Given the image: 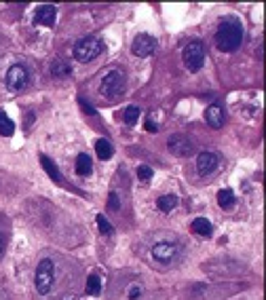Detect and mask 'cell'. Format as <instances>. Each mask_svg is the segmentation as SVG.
I'll list each match as a JSON object with an SVG mask.
<instances>
[{
	"mask_svg": "<svg viewBox=\"0 0 266 300\" xmlns=\"http://www.w3.org/2000/svg\"><path fill=\"white\" fill-rule=\"evenodd\" d=\"M122 93H125V76H122V72H118V70H110V72L101 78L99 95L106 99H116Z\"/></svg>",
	"mask_w": 266,
	"mask_h": 300,
	"instance_id": "obj_2",
	"label": "cell"
},
{
	"mask_svg": "<svg viewBox=\"0 0 266 300\" xmlns=\"http://www.w3.org/2000/svg\"><path fill=\"white\" fill-rule=\"evenodd\" d=\"M144 127H146V131H150V133H156V131H158L156 123H152V121H146V123H144Z\"/></svg>",
	"mask_w": 266,
	"mask_h": 300,
	"instance_id": "obj_28",
	"label": "cell"
},
{
	"mask_svg": "<svg viewBox=\"0 0 266 300\" xmlns=\"http://www.w3.org/2000/svg\"><path fill=\"white\" fill-rule=\"evenodd\" d=\"M182 59L190 72H199L205 64V45L199 41H190L182 51Z\"/></svg>",
	"mask_w": 266,
	"mask_h": 300,
	"instance_id": "obj_5",
	"label": "cell"
},
{
	"mask_svg": "<svg viewBox=\"0 0 266 300\" xmlns=\"http://www.w3.org/2000/svg\"><path fill=\"white\" fill-rule=\"evenodd\" d=\"M93 163H91V158H89V154H78L76 156V173L78 175H91V171H93V167H91Z\"/></svg>",
	"mask_w": 266,
	"mask_h": 300,
	"instance_id": "obj_16",
	"label": "cell"
},
{
	"mask_svg": "<svg viewBox=\"0 0 266 300\" xmlns=\"http://www.w3.org/2000/svg\"><path fill=\"white\" fill-rule=\"evenodd\" d=\"M95 152H97V156L101 158V161H108V158H112V154H114V148H112V144L108 142V139H97L95 142Z\"/></svg>",
	"mask_w": 266,
	"mask_h": 300,
	"instance_id": "obj_15",
	"label": "cell"
},
{
	"mask_svg": "<svg viewBox=\"0 0 266 300\" xmlns=\"http://www.w3.org/2000/svg\"><path fill=\"white\" fill-rule=\"evenodd\" d=\"M13 131H15V123L7 114L0 112V133L9 137V135H13Z\"/></svg>",
	"mask_w": 266,
	"mask_h": 300,
	"instance_id": "obj_22",
	"label": "cell"
},
{
	"mask_svg": "<svg viewBox=\"0 0 266 300\" xmlns=\"http://www.w3.org/2000/svg\"><path fill=\"white\" fill-rule=\"evenodd\" d=\"M3 252H5V239H3V235H0V256H3Z\"/></svg>",
	"mask_w": 266,
	"mask_h": 300,
	"instance_id": "obj_29",
	"label": "cell"
},
{
	"mask_svg": "<svg viewBox=\"0 0 266 300\" xmlns=\"http://www.w3.org/2000/svg\"><path fill=\"white\" fill-rule=\"evenodd\" d=\"M5 83L11 91L15 93H19L24 91L28 83H30V74H28V70L22 66V64H13L9 70H7V76H5Z\"/></svg>",
	"mask_w": 266,
	"mask_h": 300,
	"instance_id": "obj_6",
	"label": "cell"
},
{
	"mask_svg": "<svg viewBox=\"0 0 266 300\" xmlns=\"http://www.w3.org/2000/svg\"><path fill=\"white\" fill-rule=\"evenodd\" d=\"M158 43L154 36H150V34H139V36L133 38V45H131V51H133V55L137 57H150L152 53L156 51Z\"/></svg>",
	"mask_w": 266,
	"mask_h": 300,
	"instance_id": "obj_8",
	"label": "cell"
},
{
	"mask_svg": "<svg viewBox=\"0 0 266 300\" xmlns=\"http://www.w3.org/2000/svg\"><path fill=\"white\" fill-rule=\"evenodd\" d=\"M53 281H55V267H53L51 258H43L38 262L36 269V277H34V286H36V292L40 296H47L53 288Z\"/></svg>",
	"mask_w": 266,
	"mask_h": 300,
	"instance_id": "obj_3",
	"label": "cell"
},
{
	"mask_svg": "<svg viewBox=\"0 0 266 300\" xmlns=\"http://www.w3.org/2000/svg\"><path fill=\"white\" fill-rule=\"evenodd\" d=\"M55 17H57V9L55 7H53V5H43V7H38L36 15H34V24L51 28L53 24H55Z\"/></svg>",
	"mask_w": 266,
	"mask_h": 300,
	"instance_id": "obj_12",
	"label": "cell"
},
{
	"mask_svg": "<svg viewBox=\"0 0 266 300\" xmlns=\"http://www.w3.org/2000/svg\"><path fill=\"white\" fill-rule=\"evenodd\" d=\"M205 121H207V125L209 127H214V129H220L224 127V123H226V112L222 108V104H211L207 106V110H205Z\"/></svg>",
	"mask_w": 266,
	"mask_h": 300,
	"instance_id": "obj_11",
	"label": "cell"
},
{
	"mask_svg": "<svg viewBox=\"0 0 266 300\" xmlns=\"http://www.w3.org/2000/svg\"><path fill=\"white\" fill-rule=\"evenodd\" d=\"M80 106H83V108H85V112H89V114H97V110L93 108V106H91V104H87L85 99H80Z\"/></svg>",
	"mask_w": 266,
	"mask_h": 300,
	"instance_id": "obj_27",
	"label": "cell"
},
{
	"mask_svg": "<svg viewBox=\"0 0 266 300\" xmlns=\"http://www.w3.org/2000/svg\"><path fill=\"white\" fill-rule=\"evenodd\" d=\"M243 43V26L237 19H224L216 32V45L224 53H233Z\"/></svg>",
	"mask_w": 266,
	"mask_h": 300,
	"instance_id": "obj_1",
	"label": "cell"
},
{
	"mask_svg": "<svg viewBox=\"0 0 266 300\" xmlns=\"http://www.w3.org/2000/svg\"><path fill=\"white\" fill-rule=\"evenodd\" d=\"M156 205H158V209H161V211L169 214V211H173L177 207V197L175 195H165V197H161L156 201Z\"/></svg>",
	"mask_w": 266,
	"mask_h": 300,
	"instance_id": "obj_20",
	"label": "cell"
},
{
	"mask_svg": "<svg viewBox=\"0 0 266 300\" xmlns=\"http://www.w3.org/2000/svg\"><path fill=\"white\" fill-rule=\"evenodd\" d=\"M218 165H220V156L216 152H209V150L199 152V156H197V171L201 175H211L218 169Z\"/></svg>",
	"mask_w": 266,
	"mask_h": 300,
	"instance_id": "obj_10",
	"label": "cell"
},
{
	"mask_svg": "<svg viewBox=\"0 0 266 300\" xmlns=\"http://www.w3.org/2000/svg\"><path fill=\"white\" fill-rule=\"evenodd\" d=\"M139 294H141V288H139V286H133L131 292H129V300H137Z\"/></svg>",
	"mask_w": 266,
	"mask_h": 300,
	"instance_id": "obj_26",
	"label": "cell"
},
{
	"mask_svg": "<svg viewBox=\"0 0 266 300\" xmlns=\"http://www.w3.org/2000/svg\"><path fill=\"white\" fill-rule=\"evenodd\" d=\"M104 53V43L95 36H85L74 45V59L78 62H93Z\"/></svg>",
	"mask_w": 266,
	"mask_h": 300,
	"instance_id": "obj_4",
	"label": "cell"
},
{
	"mask_svg": "<svg viewBox=\"0 0 266 300\" xmlns=\"http://www.w3.org/2000/svg\"><path fill=\"white\" fill-rule=\"evenodd\" d=\"M167 148H169V152L175 154V156H190V154L194 152L192 142H190V139H188L186 135H182V133H173V135H169V139H167Z\"/></svg>",
	"mask_w": 266,
	"mask_h": 300,
	"instance_id": "obj_9",
	"label": "cell"
},
{
	"mask_svg": "<svg viewBox=\"0 0 266 300\" xmlns=\"http://www.w3.org/2000/svg\"><path fill=\"white\" fill-rule=\"evenodd\" d=\"M152 175H154V171L148 165H139L137 167V178L139 180H152Z\"/></svg>",
	"mask_w": 266,
	"mask_h": 300,
	"instance_id": "obj_24",
	"label": "cell"
},
{
	"mask_svg": "<svg viewBox=\"0 0 266 300\" xmlns=\"http://www.w3.org/2000/svg\"><path fill=\"white\" fill-rule=\"evenodd\" d=\"M139 108H137V106H127V108H125V112H122V121H125L127 123V125H135V123L139 121Z\"/></svg>",
	"mask_w": 266,
	"mask_h": 300,
	"instance_id": "obj_21",
	"label": "cell"
},
{
	"mask_svg": "<svg viewBox=\"0 0 266 300\" xmlns=\"http://www.w3.org/2000/svg\"><path fill=\"white\" fill-rule=\"evenodd\" d=\"M177 256H180V245L173 241H156L152 245V258L161 264H171Z\"/></svg>",
	"mask_w": 266,
	"mask_h": 300,
	"instance_id": "obj_7",
	"label": "cell"
},
{
	"mask_svg": "<svg viewBox=\"0 0 266 300\" xmlns=\"http://www.w3.org/2000/svg\"><path fill=\"white\" fill-rule=\"evenodd\" d=\"M190 228H192V233H197L201 237H209L211 235V222L207 218H194Z\"/></svg>",
	"mask_w": 266,
	"mask_h": 300,
	"instance_id": "obj_14",
	"label": "cell"
},
{
	"mask_svg": "<svg viewBox=\"0 0 266 300\" xmlns=\"http://www.w3.org/2000/svg\"><path fill=\"white\" fill-rule=\"evenodd\" d=\"M85 292H87L89 296H99V292H101V279H99L97 275H89V277H87Z\"/></svg>",
	"mask_w": 266,
	"mask_h": 300,
	"instance_id": "obj_18",
	"label": "cell"
},
{
	"mask_svg": "<svg viewBox=\"0 0 266 300\" xmlns=\"http://www.w3.org/2000/svg\"><path fill=\"white\" fill-rule=\"evenodd\" d=\"M97 226H99V231H101V235H108V237H110V235L114 233V228H112V224H110L108 220H106V218H104L101 214L97 216Z\"/></svg>",
	"mask_w": 266,
	"mask_h": 300,
	"instance_id": "obj_23",
	"label": "cell"
},
{
	"mask_svg": "<svg viewBox=\"0 0 266 300\" xmlns=\"http://www.w3.org/2000/svg\"><path fill=\"white\" fill-rule=\"evenodd\" d=\"M233 203H235L233 190H230V188H222V190L218 192V205H220L222 209H228V207H233Z\"/></svg>",
	"mask_w": 266,
	"mask_h": 300,
	"instance_id": "obj_19",
	"label": "cell"
},
{
	"mask_svg": "<svg viewBox=\"0 0 266 300\" xmlns=\"http://www.w3.org/2000/svg\"><path fill=\"white\" fill-rule=\"evenodd\" d=\"M51 74L55 78H66L72 74V66L66 64V62H53L51 64Z\"/></svg>",
	"mask_w": 266,
	"mask_h": 300,
	"instance_id": "obj_17",
	"label": "cell"
},
{
	"mask_svg": "<svg viewBox=\"0 0 266 300\" xmlns=\"http://www.w3.org/2000/svg\"><path fill=\"white\" fill-rule=\"evenodd\" d=\"M40 163H43V169L47 171V175H49L51 180H55V182H64V175H62V171L57 169V165L53 163L47 154H40Z\"/></svg>",
	"mask_w": 266,
	"mask_h": 300,
	"instance_id": "obj_13",
	"label": "cell"
},
{
	"mask_svg": "<svg viewBox=\"0 0 266 300\" xmlns=\"http://www.w3.org/2000/svg\"><path fill=\"white\" fill-rule=\"evenodd\" d=\"M108 209L110 211H118L120 209V199H118L116 192H110V195H108Z\"/></svg>",
	"mask_w": 266,
	"mask_h": 300,
	"instance_id": "obj_25",
	"label": "cell"
}]
</instances>
